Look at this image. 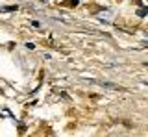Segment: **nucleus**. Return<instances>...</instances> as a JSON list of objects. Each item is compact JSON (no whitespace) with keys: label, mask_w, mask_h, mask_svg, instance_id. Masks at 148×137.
I'll use <instances>...</instances> for the list:
<instances>
[{"label":"nucleus","mask_w":148,"mask_h":137,"mask_svg":"<svg viewBox=\"0 0 148 137\" xmlns=\"http://www.w3.org/2000/svg\"><path fill=\"white\" fill-rule=\"evenodd\" d=\"M8 11H17V6H4V8H0V13H8Z\"/></svg>","instance_id":"nucleus-1"},{"label":"nucleus","mask_w":148,"mask_h":137,"mask_svg":"<svg viewBox=\"0 0 148 137\" xmlns=\"http://www.w3.org/2000/svg\"><path fill=\"white\" fill-rule=\"evenodd\" d=\"M137 15H139V17L148 15V8H141V10H137Z\"/></svg>","instance_id":"nucleus-2"},{"label":"nucleus","mask_w":148,"mask_h":137,"mask_svg":"<svg viewBox=\"0 0 148 137\" xmlns=\"http://www.w3.org/2000/svg\"><path fill=\"white\" fill-rule=\"evenodd\" d=\"M67 6H78V0H69Z\"/></svg>","instance_id":"nucleus-3"}]
</instances>
